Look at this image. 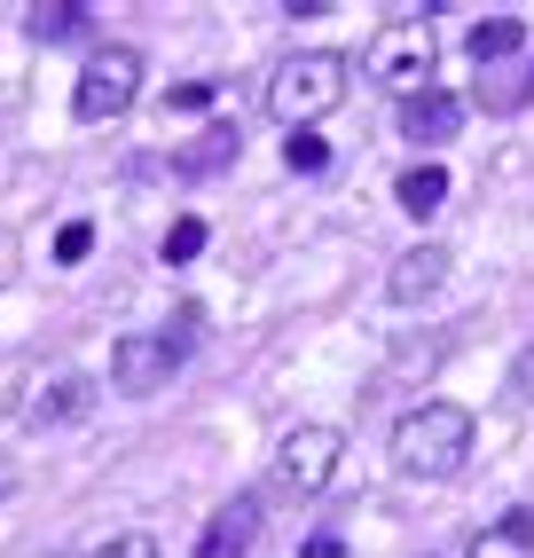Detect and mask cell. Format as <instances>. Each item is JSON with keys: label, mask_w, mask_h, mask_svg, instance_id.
<instances>
[{"label": "cell", "mask_w": 534, "mask_h": 558, "mask_svg": "<svg viewBox=\"0 0 534 558\" xmlns=\"http://www.w3.org/2000/svg\"><path fill=\"white\" fill-rule=\"evenodd\" d=\"M472 440H480V425L464 401H416L393 425V472L401 480H456L472 464Z\"/></svg>", "instance_id": "cell-1"}, {"label": "cell", "mask_w": 534, "mask_h": 558, "mask_svg": "<svg viewBox=\"0 0 534 558\" xmlns=\"http://www.w3.org/2000/svg\"><path fill=\"white\" fill-rule=\"evenodd\" d=\"M347 80H354V63L338 56V48L283 56L276 71H267V119L291 126V134H307L315 119H330V110L347 102Z\"/></svg>", "instance_id": "cell-2"}, {"label": "cell", "mask_w": 534, "mask_h": 558, "mask_svg": "<svg viewBox=\"0 0 534 558\" xmlns=\"http://www.w3.org/2000/svg\"><path fill=\"white\" fill-rule=\"evenodd\" d=\"M433 63H440L433 16H386V24L369 32V48H362V71H369L377 87H393L401 102L433 87Z\"/></svg>", "instance_id": "cell-3"}, {"label": "cell", "mask_w": 534, "mask_h": 558, "mask_svg": "<svg viewBox=\"0 0 534 558\" xmlns=\"http://www.w3.org/2000/svg\"><path fill=\"white\" fill-rule=\"evenodd\" d=\"M197 323H205V307H181L166 330H126V339L110 347V386H119V393L173 386V369L189 362V347H197Z\"/></svg>", "instance_id": "cell-4"}, {"label": "cell", "mask_w": 534, "mask_h": 558, "mask_svg": "<svg viewBox=\"0 0 534 558\" xmlns=\"http://www.w3.org/2000/svg\"><path fill=\"white\" fill-rule=\"evenodd\" d=\"M134 102H142V48H126V40L95 48L87 71H80V87H71V119L102 126V119H126Z\"/></svg>", "instance_id": "cell-5"}, {"label": "cell", "mask_w": 534, "mask_h": 558, "mask_svg": "<svg viewBox=\"0 0 534 558\" xmlns=\"http://www.w3.org/2000/svg\"><path fill=\"white\" fill-rule=\"evenodd\" d=\"M338 464H347V433L338 425H291L276 440V488L283 496H323Z\"/></svg>", "instance_id": "cell-6"}, {"label": "cell", "mask_w": 534, "mask_h": 558, "mask_svg": "<svg viewBox=\"0 0 534 558\" xmlns=\"http://www.w3.org/2000/svg\"><path fill=\"white\" fill-rule=\"evenodd\" d=\"M464 95H448V87H425V95H409L401 102V142H416V150H448L456 134H464Z\"/></svg>", "instance_id": "cell-7"}, {"label": "cell", "mask_w": 534, "mask_h": 558, "mask_svg": "<svg viewBox=\"0 0 534 558\" xmlns=\"http://www.w3.org/2000/svg\"><path fill=\"white\" fill-rule=\"evenodd\" d=\"M252 543H259V496H228V504L205 519L197 558H244Z\"/></svg>", "instance_id": "cell-8"}, {"label": "cell", "mask_w": 534, "mask_h": 558, "mask_svg": "<svg viewBox=\"0 0 534 558\" xmlns=\"http://www.w3.org/2000/svg\"><path fill=\"white\" fill-rule=\"evenodd\" d=\"M440 283H448V252L440 244H409L393 268H386V300L393 307H416V300H433Z\"/></svg>", "instance_id": "cell-9"}, {"label": "cell", "mask_w": 534, "mask_h": 558, "mask_svg": "<svg viewBox=\"0 0 534 558\" xmlns=\"http://www.w3.org/2000/svg\"><path fill=\"white\" fill-rule=\"evenodd\" d=\"M464 558H534V511H495L487 527L464 543Z\"/></svg>", "instance_id": "cell-10"}, {"label": "cell", "mask_w": 534, "mask_h": 558, "mask_svg": "<svg viewBox=\"0 0 534 558\" xmlns=\"http://www.w3.org/2000/svg\"><path fill=\"white\" fill-rule=\"evenodd\" d=\"M464 48H472L480 71H487V63H511V56L526 48V24H519V16H480V24L464 32Z\"/></svg>", "instance_id": "cell-11"}, {"label": "cell", "mask_w": 534, "mask_h": 558, "mask_svg": "<svg viewBox=\"0 0 534 558\" xmlns=\"http://www.w3.org/2000/svg\"><path fill=\"white\" fill-rule=\"evenodd\" d=\"M472 102H480V110H526V102H534V63H503V71H495V80L480 71Z\"/></svg>", "instance_id": "cell-12"}, {"label": "cell", "mask_w": 534, "mask_h": 558, "mask_svg": "<svg viewBox=\"0 0 534 558\" xmlns=\"http://www.w3.org/2000/svg\"><path fill=\"white\" fill-rule=\"evenodd\" d=\"M236 126H228V119H213L197 142H189V150H173V173H213V166H228V158H236Z\"/></svg>", "instance_id": "cell-13"}, {"label": "cell", "mask_w": 534, "mask_h": 558, "mask_svg": "<svg viewBox=\"0 0 534 558\" xmlns=\"http://www.w3.org/2000/svg\"><path fill=\"white\" fill-rule=\"evenodd\" d=\"M393 197H401V213H416V220H425V213H440V205H448V173L425 158V166H409V173L393 181Z\"/></svg>", "instance_id": "cell-14"}, {"label": "cell", "mask_w": 534, "mask_h": 558, "mask_svg": "<svg viewBox=\"0 0 534 558\" xmlns=\"http://www.w3.org/2000/svg\"><path fill=\"white\" fill-rule=\"evenodd\" d=\"M87 401H95V386H87V378H56V386H48L40 401L24 409V417H32V425H63V417H80Z\"/></svg>", "instance_id": "cell-15"}, {"label": "cell", "mask_w": 534, "mask_h": 558, "mask_svg": "<svg viewBox=\"0 0 534 558\" xmlns=\"http://www.w3.org/2000/svg\"><path fill=\"white\" fill-rule=\"evenodd\" d=\"M24 32H32L40 48L80 40V32H87V9H71V0H48V9H32V16H24Z\"/></svg>", "instance_id": "cell-16"}, {"label": "cell", "mask_w": 534, "mask_h": 558, "mask_svg": "<svg viewBox=\"0 0 534 558\" xmlns=\"http://www.w3.org/2000/svg\"><path fill=\"white\" fill-rule=\"evenodd\" d=\"M197 252H205V220H197V213H181L173 229H166V244H158V259H166V268H189Z\"/></svg>", "instance_id": "cell-17"}, {"label": "cell", "mask_w": 534, "mask_h": 558, "mask_svg": "<svg viewBox=\"0 0 534 558\" xmlns=\"http://www.w3.org/2000/svg\"><path fill=\"white\" fill-rule=\"evenodd\" d=\"M283 166L291 173H323L330 166V142L323 134H283Z\"/></svg>", "instance_id": "cell-18"}, {"label": "cell", "mask_w": 534, "mask_h": 558, "mask_svg": "<svg viewBox=\"0 0 534 558\" xmlns=\"http://www.w3.org/2000/svg\"><path fill=\"white\" fill-rule=\"evenodd\" d=\"M87 558H158V535H149V527H126V535H110V543H95Z\"/></svg>", "instance_id": "cell-19"}, {"label": "cell", "mask_w": 534, "mask_h": 558, "mask_svg": "<svg viewBox=\"0 0 534 558\" xmlns=\"http://www.w3.org/2000/svg\"><path fill=\"white\" fill-rule=\"evenodd\" d=\"M87 252H95V220H63V236H56V259H63V268H80Z\"/></svg>", "instance_id": "cell-20"}, {"label": "cell", "mask_w": 534, "mask_h": 558, "mask_svg": "<svg viewBox=\"0 0 534 558\" xmlns=\"http://www.w3.org/2000/svg\"><path fill=\"white\" fill-rule=\"evenodd\" d=\"M220 95V80H181V87H166V119H173V110H205Z\"/></svg>", "instance_id": "cell-21"}, {"label": "cell", "mask_w": 534, "mask_h": 558, "mask_svg": "<svg viewBox=\"0 0 534 558\" xmlns=\"http://www.w3.org/2000/svg\"><path fill=\"white\" fill-rule=\"evenodd\" d=\"M299 558H347V543H338V535H330V527H323V535H315V543H307V550H299Z\"/></svg>", "instance_id": "cell-22"}, {"label": "cell", "mask_w": 534, "mask_h": 558, "mask_svg": "<svg viewBox=\"0 0 534 558\" xmlns=\"http://www.w3.org/2000/svg\"><path fill=\"white\" fill-rule=\"evenodd\" d=\"M48 558H63V550H48Z\"/></svg>", "instance_id": "cell-23"}]
</instances>
